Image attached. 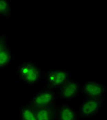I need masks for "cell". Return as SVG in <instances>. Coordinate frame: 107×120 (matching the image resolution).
Instances as JSON below:
<instances>
[{"mask_svg":"<svg viewBox=\"0 0 107 120\" xmlns=\"http://www.w3.org/2000/svg\"><path fill=\"white\" fill-rule=\"evenodd\" d=\"M56 100V96L54 90L47 89L36 92L31 104L34 109L51 108L55 104Z\"/></svg>","mask_w":107,"mask_h":120,"instance_id":"2","label":"cell"},{"mask_svg":"<svg viewBox=\"0 0 107 120\" xmlns=\"http://www.w3.org/2000/svg\"><path fill=\"white\" fill-rule=\"evenodd\" d=\"M12 16L10 1L0 0V17L10 18Z\"/></svg>","mask_w":107,"mask_h":120,"instance_id":"11","label":"cell"},{"mask_svg":"<svg viewBox=\"0 0 107 120\" xmlns=\"http://www.w3.org/2000/svg\"><path fill=\"white\" fill-rule=\"evenodd\" d=\"M20 119L21 120H36L34 109L25 106H21Z\"/></svg>","mask_w":107,"mask_h":120,"instance_id":"10","label":"cell"},{"mask_svg":"<svg viewBox=\"0 0 107 120\" xmlns=\"http://www.w3.org/2000/svg\"><path fill=\"white\" fill-rule=\"evenodd\" d=\"M82 90L89 98L100 99L106 93V86L99 82L89 81L83 84Z\"/></svg>","mask_w":107,"mask_h":120,"instance_id":"3","label":"cell"},{"mask_svg":"<svg viewBox=\"0 0 107 120\" xmlns=\"http://www.w3.org/2000/svg\"><path fill=\"white\" fill-rule=\"evenodd\" d=\"M102 104V101L100 99L88 98L82 103L80 107V113L84 117H91L96 115L99 111Z\"/></svg>","mask_w":107,"mask_h":120,"instance_id":"4","label":"cell"},{"mask_svg":"<svg viewBox=\"0 0 107 120\" xmlns=\"http://www.w3.org/2000/svg\"><path fill=\"white\" fill-rule=\"evenodd\" d=\"M57 120H76V112L75 109L68 104H63L56 112Z\"/></svg>","mask_w":107,"mask_h":120,"instance_id":"7","label":"cell"},{"mask_svg":"<svg viewBox=\"0 0 107 120\" xmlns=\"http://www.w3.org/2000/svg\"><path fill=\"white\" fill-rule=\"evenodd\" d=\"M69 74L63 69H56L48 74V82L54 87L61 88L68 81Z\"/></svg>","mask_w":107,"mask_h":120,"instance_id":"5","label":"cell"},{"mask_svg":"<svg viewBox=\"0 0 107 120\" xmlns=\"http://www.w3.org/2000/svg\"><path fill=\"white\" fill-rule=\"evenodd\" d=\"M12 50L9 47H6L0 52V69H6L11 61Z\"/></svg>","mask_w":107,"mask_h":120,"instance_id":"9","label":"cell"},{"mask_svg":"<svg viewBox=\"0 0 107 120\" xmlns=\"http://www.w3.org/2000/svg\"><path fill=\"white\" fill-rule=\"evenodd\" d=\"M34 111L36 120H54L56 115L53 107L35 109Z\"/></svg>","mask_w":107,"mask_h":120,"instance_id":"8","label":"cell"},{"mask_svg":"<svg viewBox=\"0 0 107 120\" xmlns=\"http://www.w3.org/2000/svg\"><path fill=\"white\" fill-rule=\"evenodd\" d=\"M17 76L26 85L32 86L39 81L41 77V72L39 68L34 64L22 63L18 67Z\"/></svg>","mask_w":107,"mask_h":120,"instance_id":"1","label":"cell"},{"mask_svg":"<svg viewBox=\"0 0 107 120\" xmlns=\"http://www.w3.org/2000/svg\"><path fill=\"white\" fill-rule=\"evenodd\" d=\"M7 47V34H0V52Z\"/></svg>","mask_w":107,"mask_h":120,"instance_id":"12","label":"cell"},{"mask_svg":"<svg viewBox=\"0 0 107 120\" xmlns=\"http://www.w3.org/2000/svg\"><path fill=\"white\" fill-rule=\"evenodd\" d=\"M79 91V84L74 80H69L61 87L60 95L62 100H69L74 98Z\"/></svg>","mask_w":107,"mask_h":120,"instance_id":"6","label":"cell"}]
</instances>
